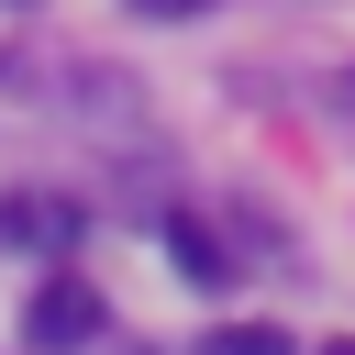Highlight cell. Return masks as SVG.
<instances>
[{
	"label": "cell",
	"mask_w": 355,
	"mask_h": 355,
	"mask_svg": "<svg viewBox=\"0 0 355 355\" xmlns=\"http://www.w3.org/2000/svg\"><path fill=\"white\" fill-rule=\"evenodd\" d=\"M100 322H111L100 288H89L78 266H55V277L33 288V311H22V344H33V355H78V344H100Z\"/></svg>",
	"instance_id": "1"
},
{
	"label": "cell",
	"mask_w": 355,
	"mask_h": 355,
	"mask_svg": "<svg viewBox=\"0 0 355 355\" xmlns=\"http://www.w3.org/2000/svg\"><path fill=\"white\" fill-rule=\"evenodd\" d=\"M0 244H44V255H67V244H78V200H44V189H0Z\"/></svg>",
	"instance_id": "2"
},
{
	"label": "cell",
	"mask_w": 355,
	"mask_h": 355,
	"mask_svg": "<svg viewBox=\"0 0 355 355\" xmlns=\"http://www.w3.org/2000/svg\"><path fill=\"white\" fill-rule=\"evenodd\" d=\"M166 255H178V277H200V288H233V277H244V255H233L200 211H178V222H166Z\"/></svg>",
	"instance_id": "3"
},
{
	"label": "cell",
	"mask_w": 355,
	"mask_h": 355,
	"mask_svg": "<svg viewBox=\"0 0 355 355\" xmlns=\"http://www.w3.org/2000/svg\"><path fill=\"white\" fill-rule=\"evenodd\" d=\"M200 355H300V344H288L277 322H222V333H211Z\"/></svg>",
	"instance_id": "4"
},
{
	"label": "cell",
	"mask_w": 355,
	"mask_h": 355,
	"mask_svg": "<svg viewBox=\"0 0 355 355\" xmlns=\"http://www.w3.org/2000/svg\"><path fill=\"white\" fill-rule=\"evenodd\" d=\"M144 22H189V11H211V0H133Z\"/></svg>",
	"instance_id": "5"
},
{
	"label": "cell",
	"mask_w": 355,
	"mask_h": 355,
	"mask_svg": "<svg viewBox=\"0 0 355 355\" xmlns=\"http://www.w3.org/2000/svg\"><path fill=\"white\" fill-rule=\"evenodd\" d=\"M311 355H355V333H333V344H311Z\"/></svg>",
	"instance_id": "6"
}]
</instances>
